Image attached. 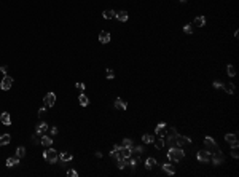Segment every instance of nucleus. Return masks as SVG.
Returning <instances> with one entry per match:
<instances>
[{"instance_id": "nucleus-1", "label": "nucleus", "mask_w": 239, "mask_h": 177, "mask_svg": "<svg viewBox=\"0 0 239 177\" xmlns=\"http://www.w3.org/2000/svg\"><path fill=\"white\" fill-rule=\"evenodd\" d=\"M167 158L171 161H182L183 158H185V152H183L182 147H171L167 152Z\"/></svg>"}, {"instance_id": "nucleus-2", "label": "nucleus", "mask_w": 239, "mask_h": 177, "mask_svg": "<svg viewBox=\"0 0 239 177\" xmlns=\"http://www.w3.org/2000/svg\"><path fill=\"white\" fill-rule=\"evenodd\" d=\"M204 145H206V150L210 152V155H212L214 152L220 150V147L217 145V142H215L210 136H206V137H204Z\"/></svg>"}, {"instance_id": "nucleus-3", "label": "nucleus", "mask_w": 239, "mask_h": 177, "mask_svg": "<svg viewBox=\"0 0 239 177\" xmlns=\"http://www.w3.org/2000/svg\"><path fill=\"white\" fill-rule=\"evenodd\" d=\"M43 158H45L48 163H56V161L59 160V153L54 150V148H48V150L43 152Z\"/></svg>"}, {"instance_id": "nucleus-4", "label": "nucleus", "mask_w": 239, "mask_h": 177, "mask_svg": "<svg viewBox=\"0 0 239 177\" xmlns=\"http://www.w3.org/2000/svg\"><path fill=\"white\" fill-rule=\"evenodd\" d=\"M210 160L214 161L215 166H218V164H222V163L225 161V155L222 153V150H217V152H214L212 155H210Z\"/></svg>"}, {"instance_id": "nucleus-5", "label": "nucleus", "mask_w": 239, "mask_h": 177, "mask_svg": "<svg viewBox=\"0 0 239 177\" xmlns=\"http://www.w3.org/2000/svg\"><path fill=\"white\" fill-rule=\"evenodd\" d=\"M11 86H13V77H8V75H5V77L2 78V81H0V90L8 91Z\"/></svg>"}, {"instance_id": "nucleus-6", "label": "nucleus", "mask_w": 239, "mask_h": 177, "mask_svg": "<svg viewBox=\"0 0 239 177\" xmlns=\"http://www.w3.org/2000/svg\"><path fill=\"white\" fill-rule=\"evenodd\" d=\"M43 104H45V107H53L54 104H56V94H54V93H48V94H45Z\"/></svg>"}, {"instance_id": "nucleus-7", "label": "nucleus", "mask_w": 239, "mask_h": 177, "mask_svg": "<svg viewBox=\"0 0 239 177\" xmlns=\"http://www.w3.org/2000/svg\"><path fill=\"white\" fill-rule=\"evenodd\" d=\"M187 144H191V139L188 137V136H182V134H177V137H176V145H177V147H183V145H187Z\"/></svg>"}, {"instance_id": "nucleus-8", "label": "nucleus", "mask_w": 239, "mask_h": 177, "mask_svg": "<svg viewBox=\"0 0 239 177\" xmlns=\"http://www.w3.org/2000/svg\"><path fill=\"white\" fill-rule=\"evenodd\" d=\"M225 141H226L229 145H231L233 148H238V136L236 134H226V136H225Z\"/></svg>"}, {"instance_id": "nucleus-9", "label": "nucleus", "mask_w": 239, "mask_h": 177, "mask_svg": "<svg viewBox=\"0 0 239 177\" xmlns=\"http://www.w3.org/2000/svg\"><path fill=\"white\" fill-rule=\"evenodd\" d=\"M198 160H199L201 163H207V161H210V152H207V150H201V152H198Z\"/></svg>"}, {"instance_id": "nucleus-10", "label": "nucleus", "mask_w": 239, "mask_h": 177, "mask_svg": "<svg viewBox=\"0 0 239 177\" xmlns=\"http://www.w3.org/2000/svg\"><path fill=\"white\" fill-rule=\"evenodd\" d=\"M155 133H156V136H159V137H164V136H166V133H167V126H166V123H159L158 126H156Z\"/></svg>"}, {"instance_id": "nucleus-11", "label": "nucleus", "mask_w": 239, "mask_h": 177, "mask_svg": "<svg viewBox=\"0 0 239 177\" xmlns=\"http://www.w3.org/2000/svg\"><path fill=\"white\" fill-rule=\"evenodd\" d=\"M0 123H3L5 126H10L11 124V118H10V113H8V112H2V113H0Z\"/></svg>"}, {"instance_id": "nucleus-12", "label": "nucleus", "mask_w": 239, "mask_h": 177, "mask_svg": "<svg viewBox=\"0 0 239 177\" xmlns=\"http://www.w3.org/2000/svg\"><path fill=\"white\" fill-rule=\"evenodd\" d=\"M48 129H49V126H48V124L45 123V121H42V123L38 124V126H37L35 133L38 134V136H42V134H46V131H48Z\"/></svg>"}, {"instance_id": "nucleus-13", "label": "nucleus", "mask_w": 239, "mask_h": 177, "mask_svg": "<svg viewBox=\"0 0 239 177\" xmlns=\"http://www.w3.org/2000/svg\"><path fill=\"white\" fill-rule=\"evenodd\" d=\"M163 171L166 172V174H169V176L176 174V169H174V166L171 164V163H164V164H163Z\"/></svg>"}, {"instance_id": "nucleus-14", "label": "nucleus", "mask_w": 239, "mask_h": 177, "mask_svg": "<svg viewBox=\"0 0 239 177\" xmlns=\"http://www.w3.org/2000/svg\"><path fill=\"white\" fill-rule=\"evenodd\" d=\"M99 41H100V43H108V41H110V34L107 30H102L99 34Z\"/></svg>"}, {"instance_id": "nucleus-15", "label": "nucleus", "mask_w": 239, "mask_h": 177, "mask_svg": "<svg viewBox=\"0 0 239 177\" xmlns=\"http://www.w3.org/2000/svg\"><path fill=\"white\" fill-rule=\"evenodd\" d=\"M115 109H118V110H126L128 105L125 104V102H123L121 97H117V99H115Z\"/></svg>"}, {"instance_id": "nucleus-16", "label": "nucleus", "mask_w": 239, "mask_h": 177, "mask_svg": "<svg viewBox=\"0 0 239 177\" xmlns=\"http://www.w3.org/2000/svg\"><path fill=\"white\" fill-rule=\"evenodd\" d=\"M59 158H61V161H62V163H69V161H72V160H73L72 153H69V152H62V153H59Z\"/></svg>"}, {"instance_id": "nucleus-17", "label": "nucleus", "mask_w": 239, "mask_h": 177, "mask_svg": "<svg viewBox=\"0 0 239 177\" xmlns=\"http://www.w3.org/2000/svg\"><path fill=\"white\" fill-rule=\"evenodd\" d=\"M40 144H42V145H45V147H51L53 141H51V137H49V136H46V134H42V139H40Z\"/></svg>"}, {"instance_id": "nucleus-18", "label": "nucleus", "mask_w": 239, "mask_h": 177, "mask_svg": "<svg viewBox=\"0 0 239 177\" xmlns=\"http://www.w3.org/2000/svg\"><path fill=\"white\" fill-rule=\"evenodd\" d=\"M115 18H117L118 21L125 22V21H128V18H129V15H128V11H118V13H115Z\"/></svg>"}, {"instance_id": "nucleus-19", "label": "nucleus", "mask_w": 239, "mask_h": 177, "mask_svg": "<svg viewBox=\"0 0 239 177\" xmlns=\"http://www.w3.org/2000/svg\"><path fill=\"white\" fill-rule=\"evenodd\" d=\"M10 141H11V136L10 134H2V136H0V145H8V144H10Z\"/></svg>"}, {"instance_id": "nucleus-20", "label": "nucleus", "mask_w": 239, "mask_h": 177, "mask_svg": "<svg viewBox=\"0 0 239 177\" xmlns=\"http://www.w3.org/2000/svg\"><path fill=\"white\" fill-rule=\"evenodd\" d=\"M18 164H19V158H18V156H15V158H8V160H7V166L8 167H13V166H18Z\"/></svg>"}, {"instance_id": "nucleus-21", "label": "nucleus", "mask_w": 239, "mask_h": 177, "mask_svg": "<svg viewBox=\"0 0 239 177\" xmlns=\"http://www.w3.org/2000/svg\"><path fill=\"white\" fill-rule=\"evenodd\" d=\"M155 166H156V160H155V158H147V160H145V167H147V169H153Z\"/></svg>"}, {"instance_id": "nucleus-22", "label": "nucleus", "mask_w": 239, "mask_h": 177, "mask_svg": "<svg viewBox=\"0 0 239 177\" xmlns=\"http://www.w3.org/2000/svg\"><path fill=\"white\" fill-rule=\"evenodd\" d=\"M153 144H155V147L158 148V150H161V148L164 147V137H159V136H158V139H155Z\"/></svg>"}, {"instance_id": "nucleus-23", "label": "nucleus", "mask_w": 239, "mask_h": 177, "mask_svg": "<svg viewBox=\"0 0 239 177\" xmlns=\"http://www.w3.org/2000/svg\"><path fill=\"white\" fill-rule=\"evenodd\" d=\"M78 102H80V105H81V107H86V105L89 104V99H88V97H86V96L83 94V93H81V94H80V97H78Z\"/></svg>"}, {"instance_id": "nucleus-24", "label": "nucleus", "mask_w": 239, "mask_h": 177, "mask_svg": "<svg viewBox=\"0 0 239 177\" xmlns=\"http://www.w3.org/2000/svg\"><path fill=\"white\" fill-rule=\"evenodd\" d=\"M204 24H206V18H204V16H196V18H195V26L203 27Z\"/></svg>"}, {"instance_id": "nucleus-25", "label": "nucleus", "mask_w": 239, "mask_h": 177, "mask_svg": "<svg viewBox=\"0 0 239 177\" xmlns=\"http://www.w3.org/2000/svg\"><path fill=\"white\" fill-rule=\"evenodd\" d=\"M102 16H104V19H113V18H115V11L113 10H105L102 13Z\"/></svg>"}, {"instance_id": "nucleus-26", "label": "nucleus", "mask_w": 239, "mask_h": 177, "mask_svg": "<svg viewBox=\"0 0 239 177\" xmlns=\"http://www.w3.org/2000/svg\"><path fill=\"white\" fill-rule=\"evenodd\" d=\"M118 169H125L128 166V158H118Z\"/></svg>"}, {"instance_id": "nucleus-27", "label": "nucleus", "mask_w": 239, "mask_h": 177, "mask_svg": "<svg viewBox=\"0 0 239 177\" xmlns=\"http://www.w3.org/2000/svg\"><path fill=\"white\" fill-rule=\"evenodd\" d=\"M131 152H132V155H136V156H142V153H144V148H142V147H134V145H132Z\"/></svg>"}, {"instance_id": "nucleus-28", "label": "nucleus", "mask_w": 239, "mask_h": 177, "mask_svg": "<svg viewBox=\"0 0 239 177\" xmlns=\"http://www.w3.org/2000/svg\"><path fill=\"white\" fill-rule=\"evenodd\" d=\"M226 73H228V77H236V69H234V66L228 64V67H226Z\"/></svg>"}, {"instance_id": "nucleus-29", "label": "nucleus", "mask_w": 239, "mask_h": 177, "mask_svg": "<svg viewBox=\"0 0 239 177\" xmlns=\"http://www.w3.org/2000/svg\"><path fill=\"white\" fill-rule=\"evenodd\" d=\"M142 141H144V144H151L155 141V137L151 136V134H144V136H142Z\"/></svg>"}, {"instance_id": "nucleus-30", "label": "nucleus", "mask_w": 239, "mask_h": 177, "mask_svg": "<svg viewBox=\"0 0 239 177\" xmlns=\"http://www.w3.org/2000/svg\"><path fill=\"white\" fill-rule=\"evenodd\" d=\"M223 90L228 93V94H234V85L233 83H228V85H223Z\"/></svg>"}, {"instance_id": "nucleus-31", "label": "nucleus", "mask_w": 239, "mask_h": 177, "mask_svg": "<svg viewBox=\"0 0 239 177\" xmlns=\"http://www.w3.org/2000/svg\"><path fill=\"white\" fill-rule=\"evenodd\" d=\"M16 156L19 158V160H21V158H24V156H26V148H24V147H18V150H16Z\"/></svg>"}, {"instance_id": "nucleus-32", "label": "nucleus", "mask_w": 239, "mask_h": 177, "mask_svg": "<svg viewBox=\"0 0 239 177\" xmlns=\"http://www.w3.org/2000/svg\"><path fill=\"white\" fill-rule=\"evenodd\" d=\"M121 147H125V148H132V141L131 139H123V142L119 144Z\"/></svg>"}, {"instance_id": "nucleus-33", "label": "nucleus", "mask_w": 239, "mask_h": 177, "mask_svg": "<svg viewBox=\"0 0 239 177\" xmlns=\"http://www.w3.org/2000/svg\"><path fill=\"white\" fill-rule=\"evenodd\" d=\"M183 32H185V34H193L191 24H185V26H183Z\"/></svg>"}, {"instance_id": "nucleus-34", "label": "nucleus", "mask_w": 239, "mask_h": 177, "mask_svg": "<svg viewBox=\"0 0 239 177\" xmlns=\"http://www.w3.org/2000/svg\"><path fill=\"white\" fill-rule=\"evenodd\" d=\"M107 78L108 80H113L115 78V72L112 70V69H107Z\"/></svg>"}, {"instance_id": "nucleus-35", "label": "nucleus", "mask_w": 239, "mask_h": 177, "mask_svg": "<svg viewBox=\"0 0 239 177\" xmlns=\"http://www.w3.org/2000/svg\"><path fill=\"white\" fill-rule=\"evenodd\" d=\"M75 88H77V90L80 91V93L85 91V85H83V83H75Z\"/></svg>"}, {"instance_id": "nucleus-36", "label": "nucleus", "mask_w": 239, "mask_h": 177, "mask_svg": "<svg viewBox=\"0 0 239 177\" xmlns=\"http://www.w3.org/2000/svg\"><path fill=\"white\" fill-rule=\"evenodd\" d=\"M67 176H69V177H78V172L73 171V169H70V171H67Z\"/></svg>"}, {"instance_id": "nucleus-37", "label": "nucleus", "mask_w": 239, "mask_h": 177, "mask_svg": "<svg viewBox=\"0 0 239 177\" xmlns=\"http://www.w3.org/2000/svg\"><path fill=\"white\" fill-rule=\"evenodd\" d=\"M212 85H214V88H217V90H218V88H223V83H222V81H214Z\"/></svg>"}, {"instance_id": "nucleus-38", "label": "nucleus", "mask_w": 239, "mask_h": 177, "mask_svg": "<svg viewBox=\"0 0 239 177\" xmlns=\"http://www.w3.org/2000/svg\"><path fill=\"white\" fill-rule=\"evenodd\" d=\"M231 156H233V158H239V153H238V148H233V150H231Z\"/></svg>"}, {"instance_id": "nucleus-39", "label": "nucleus", "mask_w": 239, "mask_h": 177, "mask_svg": "<svg viewBox=\"0 0 239 177\" xmlns=\"http://www.w3.org/2000/svg\"><path fill=\"white\" fill-rule=\"evenodd\" d=\"M0 72H2V73H5V75H7V72H8V67H7V66H2V67H0Z\"/></svg>"}, {"instance_id": "nucleus-40", "label": "nucleus", "mask_w": 239, "mask_h": 177, "mask_svg": "<svg viewBox=\"0 0 239 177\" xmlns=\"http://www.w3.org/2000/svg\"><path fill=\"white\" fill-rule=\"evenodd\" d=\"M45 109H46V107H42V109L38 110V116H43V115H45Z\"/></svg>"}, {"instance_id": "nucleus-41", "label": "nucleus", "mask_w": 239, "mask_h": 177, "mask_svg": "<svg viewBox=\"0 0 239 177\" xmlns=\"http://www.w3.org/2000/svg\"><path fill=\"white\" fill-rule=\"evenodd\" d=\"M56 134H58V128L53 126V128H51V136H56Z\"/></svg>"}, {"instance_id": "nucleus-42", "label": "nucleus", "mask_w": 239, "mask_h": 177, "mask_svg": "<svg viewBox=\"0 0 239 177\" xmlns=\"http://www.w3.org/2000/svg\"><path fill=\"white\" fill-rule=\"evenodd\" d=\"M32 142H34V144H37V142H40V141H38V137H37V133L34 134V136H32Z\"/></svg>"}, {"instance_id": "nucleus-43", "label": "nucleus", "mask_w": 239, "mask_h": 177, "mask_svg": "<svg viewBox=\"0 0 239 177\" xmlns=\"http://www.w3.org/2000/svg\"><path fill=\"white\" fill-rule=\"evenodd\" d=\"M119 148H121L119 144H115V145H113V150H115V152H119Z\"/></svg>"}, {"instance_id": "nucleus-44", "label": "nucleus", "mask_w": 239, "mask_h": 177, "mask_svg": "<svg viewBox=\"0 0 239 177\" xmlns=\"http://www.w3.org/2000/svg\"><path fill=\"white\" fill-rule=\"evenodd\" d=\"M117 153H118V152H115V150H112V152H110V156H112V158H115V160H117Z\"/></svg>"}, {"instance_id": "nucleus-45", "label": "nucleus", "mask_w": 239, "mask_h": 177, "mask_svg": "<svg viewBox=\"0 0 239 177\" xmlns=\"http://www.w3.org/2000/svg\"><path fill=\"white\" fill-rule=\"evenodd\" d=\"M96 158H102V153H100V152H96Z\"/></svg>"}, {"instance_id": "nucleus-46", "label": "nucleus", "mask_w": 239, "mask_h": 177, "mask_svg": "<svg viewBox=\"0 0 239 177\" xmlns=\"http://www.w3.org/2000/svg\"><path fill=\"white\" fill-rule=\"evenodd\" d=\"M180 3H187V0H180Z\"/></svg>"}]
</instances>
